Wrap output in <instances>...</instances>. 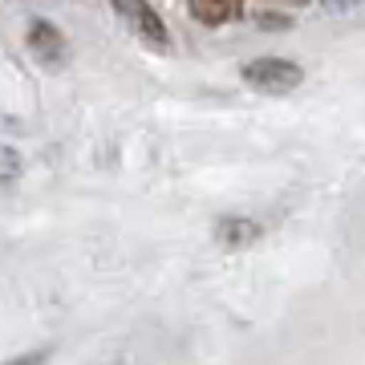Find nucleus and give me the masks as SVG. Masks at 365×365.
Instances as JSON below:
<instances>
[{
	"label": "nucleus",
	"instance_id": "obj_1",
	"mask_svg": "<svg viewBox=\"0 0 365 365\" xmlns=\"http://www.w3.org/2000/svg\"><path fill=\"white\" fill-rule=\"evenodd\" d=\"M244 81L260 93H292L300 81H304V73H300V66H292V61L260 57V61H248V66H244Z\"/></svg>",
	"mask_w": 365,
	"mask_h": 365
},
{
	"label": "nucleus",
	"instance_id": "obj_4",
	"mask_svg": "<svg viewBox=\"0 0 365 365\" xmlns=\"http://www.w3.org/2000/svg\"><path fill=\"white\" fill-rule=\"evenodd\" d=\"M29 45H33V53L45 57V61L61 57V33H57L53 25H45V21H37V25L29 29Z\"/></svg>",
	"mask_w": 365,
	"mask_h": 365
},
{
	"label": "nucleus",
	"instance_id": "obj_3",
	"mask_svg": "<svg viewBox=\"0 0 365 365\" xmlns=\"http://www.w3.org/2000/svg\"><path fill=\"white\" fill-rule=\"evenodd\" d=\"M244 0H191V13L203 21V25H227L232 16H240Z\"/></svg>",
	"mask_w": 365,
	"mask_h": 365
},
{
	"label": "nucleus",
	"instance_id": "obj_5",
	"mask_svg": "<svg viewBox=\"0 0 365 365\" xmlns=\"http://www.w3.org/2000/svg\"><path fill=\"white\" fill-rule=\"evenodd\" d=\"M45 353H29V357H16V361H4V365H41Z\"/></svg>",
	"mask_w": 365,
	"mask_h": 365
},
{
	"label": "nucleus",
	"instance_id": "obj_2",
	"mask_svg": "<svg viewBox=\"0 0 365 365\" xmlns=\"http://www.w3.org/2000/svg\"><path fill=\"white\" fill-rule=\"evenodd\" d=\"M114 13L126 21V25L146 41V45H155V49H167V29L150 13V4L146 0H114Z\"/></svg>",
	"mask_w": 365,
	"mask_h": 365
}]
</instances>
